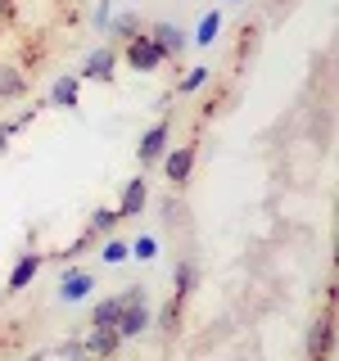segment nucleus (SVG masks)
<instances>
[{"mask_svg": "<svg viewBox=\"0 0 339 361\" xmlns=\"http://www.w3.org/2000/svg\"><path fill=\"white\" fill-rule=\"evenodd\" d=\"M154 253H158V240H154V235H141V240H136V253H131V257H141V262H150Z\"/></svg>", "mask_w": 339, "mask_h": 361, "instance_id": "nucleus-19", "label": "nucleus"}, {"mask_svg": "<svg viewBox=\"0 0 339 361\" xmlns=\"http://www.w3.org/2000/svg\"><path fill=\"white\" fill-rule=\"evenodd\" d=\"M18 18V0H0V27Z\"/></svg>", "mask_w": 339, "mask_h": 361, "instance_id": "nucleus-21", "label": "nucleus"}, {"mask_svg": "<svg viewBox=\"0 0 339 361\" xmlns=\"http://www.w3.org/2000/svg\"><path fill=\"white\" fill-rule=\"evenodd\" d=\"M335 353V307H326L308 330V361H331Z\"/></svg>", "mask_w": 339, "mask_h": 361, "instance_id": "nucleus-5", "label": "nucleus"}, {"mask_svg": "<svg viewBox=\"0 0 339 361\" xmlns=\"http://www.w3.org/2000/svg\"><path fill=\"white\" fill-rule=\"evenodd\" d=\"M45 267V253H37V248H28V253L14 262V271H9V280H5V293H23L37 280V271Z\"/></svg>", "mask_w": 339, "mask_h": 361, "instance_id": "nucleus-8", "label": "nucleus"}, {"mask_svg": "<svg viewBox=\"0 0 339 361\" xmlns=\"http://www.w3.org/2000/svg\"><path fill=\"white\" fill-rule=\"evenodd\" d=\"M32 90V77L23 73L18 63H0V104H14Z\"/></svg>", "mask_w": 339, "mask_h": 361, "instance_id": "nucleus-10", "label": "nucleus"}, {"mask_svg": "<svg viewBox=\"0 0 339 361\" xmlns=\"http://www.w3.org/2000/svg\"><path fill=\"white\" fill-rule=\"evenodd\" d=\"M158 163H163V180L181 190V185L190 180V172H195V163H199V140H186V145H177V149H172V154H163Z\"/></svg>", "mask_w": 339, "mask_h": 361, "instance_id": "nucleus-4", "label": "nucleus"}, {"mask_svg": "<svg viewBox=\"0 0 339 361\" xmlns=\"http://www.w3.org/2000/svg\"><path fill=\"white\" fill-rule=\"evenodd\" d=\"M167 135H172V113H167V118H158L154 127L141 135V149H136V158H141V167H154L158 158L167 154Z\"/></svg>", "mask_w": 339, "mask_h": 361, "instance_id": "nucleus-6", "label": "nucleus"}, {"mask_svg": "<svg viewBox=\"0 0 339 361\" xmlns=\"http://www.w3.org/2000/svg\"><path fill=\"white\" fill-rule=\"evenodd\" d=\"M145 199H150L145 176H131L127 190H122V199H118V217H141V212H145Z\"/></svg>", "mask_w": 339, "mask_h": 361, "instance_id": "nucleus-12", "label": "nucleus"}, {"mask_svg": "<svg viewBox=\"0 0 339 361\" xmlns=\"http://www.w3.org/2000/svg\"><path fill=\"white\" fill-rule=\"evenodd\" d=\"M145 37L154 41V50L163 54V63H177V59H181V50H186V41H190L186 32L177 27V23H154V27L145 32Z\"/></svg>", "mask_w": 339, "mask_h": 361, "instance_id": "nucleus-7", "label": "nucleus"}, {"mask_svg": "<svg viewBox=\"0 0 339 361\" xmlns=\"http://www.w3.org/2000/svg\"><path fill=\"white\" fill-rule=\"evenodd\" d=\"M77 90H82V77L59 73V82H54V90H50V104L54 109H77Z\"/></svg>", "mask_w": 339, "mask_h": 361, "instance_id": "nucleus-14", "label": "nucleus"}, {"mask_svg": "<svg viewBox=\"0 0 339 361\" xmlns=\"http://www.w3.org/2000/svg\"><path fill=\"white\" fill-rule=\"evenodd\" d=\"M276 5H290V0H276Z\"/></svg>", "mask_w": 339, "mask_h": 361, "instance_id": "nucleus-23", "label": "nucleus"}, {"mask_svg": "<svg viewBox=\"0 0 339 361\" xmlns=\"http://www.w3.org/2000/svg\"><path fill=\"white\" fill-rule=\"evenodd\" d=\"M199 86H208V68H186V77L177 82V95H195Z\"/></svg>", "mask_w": 339, "mask_h": 361, "instance_id": "nucleus-16", "label": "nucleus"}, {"mask_svg": "<svg viewBox=\"0 0 339 361\" xmlns=\"http://www.w3.org/2000/svg\"><path fill=\"white\" fill-rule=\"evenodd\" d=\"M131 32H141V18L136 14H122V18H113V45H122L131 37Z\"/></svg>", "mask_w": 339, "mask_h": 361, "instance_id": "nucleus-18", "label": "nucleus"}, {"mask_svg": "<svg viewBox=\"0 0 339 361\" xmlns=\"http://www.w3.org/2000/svg\"><path fill=\"white\" fill-rule=\"evenodd\" d=\"M5 149H9V131L0 127V154H5Z\"/></svg>", "mask_w": 339, "mask_h": 361, "instance_id": "nucleus-22", "label": "nucleus"}, {"mask_svg": "<svg viewBox=\"0 0 339 361\" xmlns=\"http://www.w3.org/2000/svg\"><path fill=\"white\" fill-rule=\"evenodd\" d=\"M195 280H199V267L190 262H181L177 267V285H172V302L163 307V330H177V321H181V312H186V302H190V293H195Z\"/></svg>", "mask_w": 339, "mask_h": 361, "instance_id": "nucleus-3", "label": "nucleus"}, {"mask_svg": "<svg viewBox=\"0 0 339 361\" xmlns=\"http://www.w3.org/2000/svg\"><path fill=\"white\" fill-rule=\"evenodd\" d=\"M113 50L127 59L131 73H158V68H163V54L154 50V41L145 37V32H131V37L122 41V45H113Z\"/></svg>", "mask_w": 339, "mask_h": 361, "instance_id": "nucleus-2", "label": "nucleus"}, {"mask_svg": "<svg viewBox=\"0 0 339 361\" xmlns=\"http://www.w3.org/2000/svg\"><path fill=\"white\" fill-rule=\"evenodd\" d=\"M90 289H95V276H90V271H82V267L68 271V276L59 280V298H64V302H82Z\"/></svg>", "mask_w": 339, "mask_h": 361, "instance_id": "nucleus-13", "label": "nucleus"}, {"mask_svg": "<svg viewBox=\"0 0 339 361\" xmlns=\"http://www.w3.org/2000/svg\"><path fill=\"white\" fill-rule=\"evenodd\" d=\"M122 298V312H118V338H141L145 325H150V298H145V285H131L118 293Z\"/></svg>", "mask_w": 339, "mask_h": 361, "instance_id": "nucleus-1", "label": "nucleus"}, {"mask_svg": "<svg viewBox=\"0 0 339 361\" xmlns=\"http://www.w3.org/2000/svg\"><path fill=\"white\" fill-rule=\"evenodd\" d=\"M113 68H118V50H113V45H100V50L82 63L77 77H86V82H113Z\"/></svg>", "mask_w": 339, "mask_h": 361, "instance_id": "nucleus-11", "label": "nucleus"}, {"mask_svg": "<svg viewBox=\"0 0 339 361\" xmlns=\"http://www.w3.org/2000/svg\"><path fill=\"white\" fill-rule=\"evenodd\" d=\"M122 348V338H118V330L113 325H95V330L86 334V348L82 353L90 357V361H113V353Z\"/></svg>", "mask_w": 339, "mask_h": 361, "instance_id": "nucleus-9", "label": "nucleus"}, {"mask_svg": "<svg viewBox=\"0 0 339 361\" xmlns=\"http://www.w3.org/2000/svg\"><path fill=\"white\" fill-rule=\"evenodd\" d=\"M118 312H122V298H118V293L105 298V302H95V312H90V330H95V325H118Z\"/></svg>", "mask_w": 339, "mask_h": 361, "instance_id": "nucleus-15", "label": "nucleus"}, {"mask_svg": "<svg viewBox=\"0 0 339 361\" xmlns=\"http://www.w3.org/2000/svg\"><path fill=\"white\" fill-rule=\"evenodd\" d=\"M127 253H131V248L122 244V240H105V262H122Z\"/></svg>", "mask_w": 339, "mask_h": 361, "instance_id": "nucleus-20", "label": "nucleus"}, {"mask_svg": "<svg viewBox=\"0 0 339 361\" xmlns=\"http://www.w3.org/2000/svg\"><path fill=\"white\" fill-rule=\"evenodd\" d=\"M218 27H222V14H208L195 27V37H190V41H195V45H213V41H218Z\"/></svg>", "mask_w": 339, "mask_h": 361, "instance_id": "nucleus-17", "label": "nucleus"}]
</instances>
